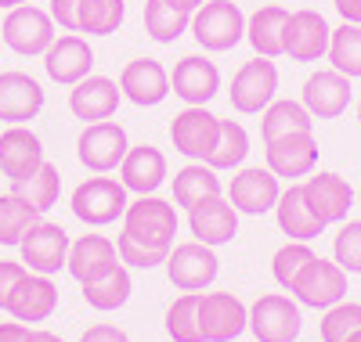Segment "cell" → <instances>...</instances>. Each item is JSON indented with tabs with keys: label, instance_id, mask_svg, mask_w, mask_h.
<instances>
[{
	"label": "cell",
	"instance_id": "12",
	"mask_svg": "<svg viewBox=\"0 0 361 342\" xmlns=\"http://www.w3.org/2000/svg\"><path fill=\"white\" fill-rule=\"evenodd\" d=\"M293 296L300 306H311V310H329L336 306L340 299H347V270L336 260H322L314 256L304 274L296 277Z\"/></svg>",
	"mask_w": 361,
	"mask_h": 342
},
{
	"label": "cell",
	"instance_id": "35",
	"mask_svg": "<svg viewBox=\"0 0 361 342\" xmlns=\"http://www.w3.org/2000/svg\"><path fill=\"white\" fill-rule=\"evenodd\" d=\"M192 15L180 11L166 0H145V33L152 37L156 44H173L188 33Z\"/></svg>",
	"mask_w": 361,
	"mask_h": 342
},
{
	"label": "cell",
	"instance_id": "43",
	"mask_svg": "<svg viewBox=\"0 0 361 342\" xmlns=\"http://www.w3.org/2000/svg\"><path fill=\"white\" fill-rule=\"evenodd\" d=\"M116 253H119V263H123V267L152 270V267L166 263L170 248H148V245H141V241H134L130 234H123V231H119V238H116Z\"/></svg>",
	"mask_w": 361,
	"mask_h": 342
},
{
	"label": "cell",
	"instance_id": "32",
	"mask_svg": "<svg viewBox=\"0 0 361 342\" xmlns=\"http://www.w3.org/2000/svg\"><path fill=\"white\" fill-rule=\"evenodd\" d=\"M134 292V281H130V270L119 263L116 270H109L105 277H98V281H87L83 285V299L90 310H98V314H112V310H119Z\"/></svg>",
	"mask_w": 361,
	"mask_h": 342
},
{
	"label": "cell",
	"instance_id": "45",
	"mask_svg": "<svg viewBox=\"0 0 361 342\" xmlns=\"http://www.w3.org/2000/svg\"><path fill=\"white\" fill-rule=\"evenodd\" d=\"M25 277V263H15V260H0V310H8L18 281Z\"/></svg>",
	"mask_w": 361,
	"mask_h": 342
},
{
	"label": "cell",
	"instance_id": "36",
	"mask_svg": "<svg viewBox=\"0 0 361 342\" xmlns=\"http://www.w3.org/2000/svg\"><path fill=\"white\" fill-rule=\"evenodd\" d=\"M127 18V0H80V33L112 37Z\"/></svg>",
	"mask_w": 361,
	"mask_h": 342
},
{
	"label": "cell",
	"instance_id": "46",
	"mask_svg": "<svg viewBox=\"0 0 361 342\" xmlns=\"http://www.w3.org/2000/svg\"><path fill=\"white\" fill-rule=\"evenodd\" d=\"M80 342H130V335L123 328H116V324H90Z\"/></svg>",
	"mask_w": 361,
	"mask_h": 342
},
{
	"label": "cell",
	"instance_id": "54",
	"mask_svg": "<svg viewBox=\"0 0 361 342\" xmlns=\"http://www.w3.org/2000/svg\"><path fill=\"white\" fill-rule=\"evenodd\" d=\"M357 205H361V191H357Z\"/></svg>",
	"mask_w": 361,
	"mask_h": 342
},
{
	"label": "cell",
	"instance_id": "55",
	"mask_svg": "<svg viewBox=\"0 0 361 342\" xmlns=\"http://www.w3.org/2000/svg\"><path fill=\"white\" fill-rule=\"evenodd\" d=\"M0 47H4V40H0Z\"/></svg>",
	"mask_w": 361,
	"mask_h": 342
},
{
	"label": "cell",
	"instance_id": "52",
	"mask_svg": "<svg viewBox=\"0 0 361 342\" xmlns=\"http://www.w3.org/2000/svg\"><path fill=\"white\" fill-rule=\"evenodd\" d=\"M343 342H361V331H354L350 338H343Z\"/></svg>",
	"mask_w": 361,
	"mask_h": 342
},
{
	"label": "cell",
	"instance_id": "37",
	"mask_svg": "<svg viewBox=\"0 0 361 342\" xmlns=\"http://www.w3.org/2000/svg\"><path fill=\"white\" fill-rule=\"evenodd\" d=\"M329 61H333V69L350 76V80H361V25L354 22H343L340 29H333V37H329Z\"/></svg>",
	"mask_w": 361,
	"mask_h": 342
},
{
	"label": "cell",
	"instance_id": "27",
	"mask_svg": "<svg viewBox=\"0 0 361 342\" xmlns=\"http://www.w3.org/2000/svg\"><path fill=\"white\" fill-rule=\"evenodd\" d=\"M119 267V253H116V241H109L105 234H80L73 245H69V260H66V270L76 277L80 285L87 281H98L109 270Z\"/></svg>",
	"mask_w": 361,
	"mask_h": 342
},
{
	"label": "cell",
	"instance_id": "42",
	"mask_svg": "<svg viewBox=\"0 0 361 342\" xmlns=\"http://www.w3.org/2000/svg\"><path fill=\"white\" fill-rule=\"evenodd\" d=\"M333 260L347 274H361V220H343L333 238Z\"/></svg>",
	"mask_w": 361,
	"mask_h": 342
},
{
	"label": "cell",
	"instance_id": "51",
	"mask_svg": "<svg viewBox=\"0 0 361 342\" xmlns=\"http://www.w3.org/2000/svg\"><path fill=\"white\" fill-rule=\"evenodd\" d=\"M18 4H25V0H0V8H4V11H11V8H18Z\"/></svg>",
	"mask_w": 361,
	"mask_h": 342
},
{
	"label": "cell",
	"instance_id": "53",
	"mask_svg": "<svg viewBox=\"0 0 361 342\" xmlns=\"http://www.w3.org/2000/svg\"><path fill=\"white\" fill-rule=\"evenodd\" d=\"M357 122H361V101H357Z\"/></svg>",
	"mask_w": 361,
	"mask_h": 342
},
{
	"label": "cell",
	"instance_id": "8",
	"mask_svg": "<svg viewBox=\"0 0 361 342\" xmlns=\"http://www.w3.org/2000/svg\"><path fill=\"white\" fill-rule=\"evenodd\" d=\"M217 274H221L217 253L209 245L195 241V238L173 245L170 256H166V277L180 292H202V289H209L217 281Z\"/></svg>",
	"mask_w": 361,
	"mask_h": 342
},
{
	"label": "cell",
	"instance_id": "33",
	"mask_svg": "<svg viewBox=\"0 0 361 342\" xmlns=\"http://www.w3.org/2000/svg\"><path fill=\"white\" fill-rule=\"evenodd\" d=\"M250 155V134L238 119H221V134H217V144L214 151L206 155V166L209 170H238Z\"/></svg>",
	"mask_w": 361,
	"mask_h": 342
},
{
	"label": "cell",
	"instance_id": "3",
	"mask_svg": "<svg viewBox=\"0 0 361 342\" xmlns=\"http://www.w3.org/2000/svg\"><path fill=\"white\" fill-rule=\"evenodd\" d=\"M123 234H130L148 248H173L177 205L159 195H137L123 213Z\"/></svg>",
	"mask_w": 361,
	"mask_h": 342
},
{
	"label": "cell",
	"instance_id": "50",
	"mask_svg": "<svg viewBox=\"0 0 361 342\" xmlns=\"http://www.w3.org/2000/svg\"><path fill=\"white\" fill-rule=\"evenodd\" d=\"M166 4H173V8H180V11L192 15V11H199V8L206 4V0H166Z\"/></svg>",
	"mask_w": 361,
	"mask_h": 342
},
{
	"label": "cell",
	"instance_id": "28",
	"mask_svg": "<svg viewBox=\"0 0 361 342\" xmlns=\"http://www.w3.org/2000/svg\"><path fill=\"white\" fill-rule=\"evenodd\" d=\"M275 220H279L282 234H289V241H314L318 234H325V224L318 220L314 209L307 205L304 188H300V184H289V188L279 195Z\"/></svg>",
	"mask_w": 361,
	"mask_h": 342
},
{
	"label": "cell",
	"instance_id": "5",
	"mask_svg": "<svg viewBox=\"0 0 361 342\" xmlns=\"http://www.w3.org/2000/svg\"><path fill=\"white\" fill-rule=\"evenodd\" d=\"M130 151L127 130L116 119H102V122H87L76 137V159L90 170V173H112L119 170L123 155Z\"/></svg>",
	"mask_w": 361,
	"mask_h": 342
},
{
	"label": "cell",
	"instance_id": "22",
	"mask_svg": "<svg viewBox=\"0 0 361 342\" xmlns=\"http://www.w3.org/2000/svg\"><path fill=\"white\" fill-rule=\"evenodd\" d=\"M119 101H123V90H119L116 80L109 76H83L80 83H73L69 90V112L83 122H102V119H112Z\"/></svg>",
	"mask_w": 361,
	"mask_h": 342
},
{
	"label": "cell",
	"instance_id": "19",
	"mask_svg": "<svg viewBox=\"0 0 361 342\" xmlns=\"http://www.w3.org/2000/svg\"><path fill=\"white\" fill-rule=\"evenodd\" d=\"M40 58H44V72L54 83H62V87L80 83L83 76H90V69H94V47H90L83 37H76V33L54 37L51 47Z\"/></svg>",
	"mask_w": 361,
	"mask_h": 342
},
{
	"label": "cell",
	"instance_id": "6",
	"mask_svg": "<svg viewBox=\"0 0 361 342\" xmlns=\"http://www.w3.org/2000/svg\"><path fill=\"white\" fill-rule=\"evenodd\" d=\"M250 331L257 342H296L304 331L300 303L282 292H267L250 306Z\"/></svg>",
	"mask_w": 361,
	"mask_h": 342
},
{
	"label": "cell",
	"instance_id": "13",
	"mask_svg": "<svg viewBox=\"0 0 361 342\" xmlns=\"http://www.w3.org/2000/svg\"><path fill=\"white\" fill-rule=\"evenodd\" d=\"M329 37H333V29H329L325 15L311 11V8H300V11H289V18H286L282 47H286L289 61L311 65V61H322L329 54Z\"/></svg>",
	"mask_w": 361,
	"mask_h": 342
},
{
	"label": "cell",
	"instance_id": "39",
	"mask_svg": "<svg viewBox=\"0 0 361 342\" xmlns=\"http://www.w3.org/2000/svg\"><path fill=\"white\" fill-rule=\"evenodd\" d=\"M166 335L173 342H202V335H199V292H185L166 306Z\"/></svg>",
	"mask_w": 361,
	"mask_h": 342
},
{
	"label": "cell",
	"instance_id": "14",
	"mask_svg": "<svg viewBox=\"0 0 361 342\" xmlns=\"http://www.w3.org/2000/svg\"><path fill=\"white\" fill-rule=\"evenodd\" d=\"M282 188H279V177L271 173L267 166H243L231 177V188H228V202L238 209V216H264L275 209Z\"/></svg>",
	"mask_w": 361,
	"mask_h": 342
},
{
	"label": "cell",
	"instance_id": "10",
	"mask_svg": "<svg viewBox=\"0 0 361 342\" xmlns=\"http://www.w3.org/2000/svg\"><path fill=\"white\" fill-rule=\"evenodd\" d=\"M217 134H221V115H214L206 105H185L170 122L173 151H180L192 163H206V155L217 144Z\"/></svg>",
	"mask_w": 361,
	"mask_h": 342
},
{
	"label": "cell",
	"instance_id": "18",
	"mask_svg": "<svg viewBox=\"0 0 361 342\" xmlns=\"http://www.w3.org/2000/svg\"><path fill=\"white\" fill-rule=\"evenodd\" d=\"M47 163L44 155V141L25 127V122H15L0 134V177L8 180H25L33 177L40 166Z\"/></svg>",
	"mask_w": 361,
	"mask_h": 342
},
{
	"label": "cell",
	"instance_id": "29",
	"mask_svg": "<svg viewBox=\"0 0 361 342\" xmlns=\"http://www.w3.org/2000/svg\"><path fill=\"white\" fill-rule=\"evenodd\" d=\"M286 18H289V8H282V4H260L246 18V40L260 58H282L286 54V47H282Z\"/></svg>",
	"mask_w": 361,
	"mask_h": 342
},
{
	"label": "cell",
	"instance_id": "7",
	"mask_svg": "<svg viewBox=\"0 0 361 342\" xmlns=\"http://www.w3.org/2000/svg\"><path fill=\"white\" fill-rule=\"evenodd\" d=\"M69 231L62 224H54V220H40L25 231V238L18 241V253H22V263L25 270H33V274H58V270H66V260H69Z\"/></svg>",
	"mask_w": 361,
	"mask_h": 342
},
{
	"label": "cell",
	"instance_id": "44",
	"mask_svg": "<svg viewBox=\"0 0 361 342\" xmlns=\"http://www.w3.org/2000/svg\"><path fill=\"white\" fill-rule=\"evenodd\" d=\"M47 15L54 18L58 29L80 33V0H47Z\"/></svg>",
	"mask_w": 361,
	"mask_h": 342
},
{
	"label": "cell",
	"instance_id": "16",
	"mask_svg": "<svg viewBox=\"0 0 361 342\" xmlns=\"http://www.w3.org/2000/svg\"><path fill=\"white\" fill-rule=\"evenodd\" d=\"M354 98L350 76L336 72V69H318L304 80V90H300V101L314 119H340L347 112Z\"/></svg>",
	"mask_w": 361,
	"mask_h": 342
},
{
	"label": "cell",
	"instance_id": "30",
	"mask_svg": "<svg viewBox=\"0 0 361 342\" xmlns=\"http://www.w3.org/2000/svg\"><path fill=\"white\" fill-rule=\"evenodd\" d=\"M289 134H314V115L304 108V101L275 98L260 112V137L267 144V141H279Z\"/></svg>",
	"mask_w": 361,
	"mask_h": 342
},
{
	"label": "cell",
	"instance_id": "23",
	"mask_svg": "<svg viewBox=\"0 0 361 342\" xmlns=\"http://www.w3.org/2000/svg\"><path fill=\"white\" fill-rule=\"evenodd\" d=\"M264 155H267V170L275 177H286V180L311 177L318 166V141L314 134H289L279 141H267Z\"/></svg>",
	"mask_w": 361,
	"mask_h": 342
},
{
	"label": "cell",
	"instance_id": "47",
	"mask_svg": "<svg viewBox=\"0 0 361 342\" xmlns=\"http://www.w3.org/2000/svg\"><path fill=\"white\" fill-rule=\"evenodd\" d=\"M29 335H33V328L22 324V321H4L0 324V342H29Z\"/></svg>",
	"mask_w": 361,
	"mask_h": 342
},
{
	"label": "cell",
	"instance_id": "2",
	"mask_svg": "<svg viewBox=\"0 0 361 342\" xmlns=\"http://www.w3.org/2000/svg\"><path fill=\"white\" fill-rule=\"evenodd\" d=\"M188 33L202 51H231L246 40V15L235 0H206L199 11H192Z\"/></svg>",
	"mask_w": 361,
	"mask_h": 342
},
{
	"label": "cell",
	"instance_id": "31",
	"mask_svg": "<svg viewBox=\"0 0 361 342\" xmlns=\"http://www.w3.org/2000/svg\"><path fill=\"white\" fill-rule=\"evenodd\" d=\"M217 195H224L221 177L206 163H188L173 173V202L180 209H192V205H199L206 198H217Z\"/></svg>",
	"mask_w": 361,
	"mask_h": 342
},
{
	"label": "cell",
	"instance_id": "26",
	"mask_svg": "<svg viewBox=\"0 0 361 342\" xmlns=\"http://www.w3.org/2000/svg\"><path fill=\"white\" fill-rule=\"evenodd\" d=\"M58 310V285L51 281L47 274H33V270H25V277L18 281L11 303H8V314L22 324H40L47 321L51 314Z\"/></svg>",
	"mask_w": 361,
	"mask_h": 342
},
{
	"label": "cell",
	"instance_id": "21",
	"mask_svg": "<svg viewBox=\"0 0 361 342\" xmlns=\"http://www.w3.org/2000/svg\"><path fill=\"white\" fill-rule=\"evenodd\" d=\"M300 188H304L307 205L314 209V216L325 227L347 220V213L354 205V191H350V184L340 173H311Z\"/></svg>",
	"mask_w": 361,
	"mask_h": 342
},
{
	"label": "cell",
	"instance_id": "40",
	"mask_svg": "<svg viewBox=\"0 0 361 342\" xmlns=\"http://www.w3.org/2000/svg\"><path fill=\"white\" fill-rule=\"evenodd\" d=\"M314 260V248L307 245V241H286L275 256H271V274H275V281L286 289V292H293V285H296V277L304 274V267Z\"/></svg>",
	"mask_w": 361,
	"mask_h": 342
},
{
	"label": "cell",
	"instance_id": "4",
	"mask_svg": "<svg viewBox=\"0 0 361 342\" xmlns=\"http://www.w3.org/2000/svg\"><path fill=\"white\" fill-rule=\"evenodd\" d=\"M279 94V65L275 58H253V61H243L238 72L231 76V108L243 112V115H260Z\"/></svg>",
	"mask_w": 361,
	"mask_h": 342
},
{
	"label": "cell",
	"instance_id": "49",
	"mask_svg": "<svg viewBox=\"0 0 361 342\" xmlns=\"http://www.w3.org/2000/svg\"><path fill=\"white\" fill-rule=\"evenodd\" d=\"M29 342H66V338H62V335H54V331H47V328H33Z\"/></svg>",
	"mask_w": 361,
	"mask_h": 342
},
{
	"label": "cell",
	"instance_id": "9",
	"mask_svg": "<svg viewBox=\"0 0 361 342\" xmlns=\"http://www.w3.org/2000/svg\"><path fill=\"white\" fill-rule=\"evenodd\" d=\"M250 328V306L231 292H199L202 342H235Z\"/></svg>",
	"mask_w": 361,
	"mask_h": 342
},
{
	"label": "cell",
	"instance_id": "41",
	"mask_svg": "<svg viewBox=\"0 0 361 342\" xmlns=\"http://www.w3.org/2000/svg\"><path fill=\"white\" fill-rule=\"evenodd\" d=\"M318 331H322V342H343L354 331H361V303L340 299L336 306H329Z\"/></svg>",
	"mask_w": 361,
	"mask_h": 342
},
{
	"label": "cell",
	"instance_id": "11",
	"mask_svg": "<svg viewBox=\"0 0 361 342\" xmlns=\"http://www.w3.org/2000/svg\"><path fill=\"white\" fill-rule=\"evenodd\" d=\"M0 40L22 58H37L51 47L54 40V18L33 4H18L8 11L4 25H0Z\"/></svg>",
	"mask_w": 361,
	"mask_h": 342
},
{
	"label": "cell",
	"instance_id": "48",
	"mask_svg": "<svg viewBox=\"0 0 361 342\" xmlns=\"http://www.w3.org/2000/svg\"><path fill=\"white\" fill-rule=\"evenodd\" d=\"M333 8L340 11V18H343V22L361 25V0H333Z\"/></svg>",
	"mask_w": 361,
	"mask_h": 342
},
{
	"label": "cell",
	"instance_id": "34",
	"mask_svg": "<svg viewBox=\"0 0 361 342\" xmlns=\"http://www.w3.org/2000/svg\"><path fill=\"white\" fill-rule=\"evenodd\" d=\"M11 191L18 198H25L29 205H33L40 216L47 209L58 205V195H62V173H58L54 163H44L33 177H25V180H11Z\"/></svg>",
	"mask_w": 361,
	"mask_h": 342
},
{
	"label": "cell",
	"instance_id": "20",
	"mask_svg": "<svg viewBox=\"0 0 361 342\" xmlns=\"http://www.w3.org/2000/svg\"><path fill=\"white\" fill-rule=\"evenodd\" d=\"M44 112V87L22 69L0 72V122H29Z\"/></svg>",
	"mask_w": 361,
	"mask_h": 342
},
{
	"label": "cell",
	"instance_id": "24",
	"mask_svg": "<svg viewBox=\"0 0 361 342\" xmlns=\"http://www.w3.org/2000/svg\"><path fill=\"white\" fill-rule=\"evenodd\" d=\"M166 177V155L156 144H130V151L119 163V184L134 195H156Z\"/></svg>",
	"mask_w": 361,
	"mask_h": 342
},
{
	"label": "cell",
	"instance_id": "1",
	"mask_svg": "<svg viewBox=\"0 0 361 342\" xmlns=\"http://www.w3.org/2000/svg\"><path fill=\"white\" fill-rule=\"evenodd\" d=\"M127 205H130L127 188L116 177H105V173H94V177L80 180L73 188V198H69L73 216L83 220L87 227H109L116 220H123Z\"/></svg>",
	"mask_w": 361,
	"mask_h": 342
},
{
	"label": "cell",
	"instance_id": "17",
	"mask_svg": "<svg viewBox=\"0 0 361 342\" xmlns=\"http://www.w3.org/2000/svg\"><path fill=\"white\" fill-rule=\"evenodd\" d=\"M119 90H123V98L137 108H156L170 98V72L159 65L156 58H134L123 65L119 72Z\"/></svg>",
	"mask_w": 361,
	"mask_h": 342
},
{
	"label": "cell",
	"instance_id": "38",
	"mask_svg": "<svg viewBox=\"0 0 361 342\" xmlns=\"http://www.w3.org/2000/svg\"><path fill=\"white\" fill-rule=\"evenodd\" d=\"M40 220V213L29 205L25 198L11 195H0V245H11L18 248V241L25 238V231Z\"/></svg>",
	"mask_w": 361,
	"mask_h": 342
},
{
	"label": "cell",
	"instance_id": "15",
	"mask_svg": "<svg viewBox=\"0 0 361 342\" xmlns=\"http://www.w3.org/2000/svg\"><path fill=\"white\" fill-rule=\"evenodd\" d=\"M170 94L185 105H209L221 94V69L202 54H185L170 72Z\"/></svg>",
	"mask_w": 361,
	"mask_h": 342
},
{
	"label": "cell",
	"instance_id": "25",
	"mask_svg": "<svg viewBox=\"0 0 361 342\" xmlns=\"http://www.w3.org/2000/svg\"><path fill=\"white\" fill-rule=\"evenodd\" d=\"M188 227H192V238L202 241V245H209V248L228 245L238 234V209L224 195L206 198V202H199V205L188 209Z\"/></svg>",
	"mask_w": 361,
	"mask_h": 342
}]
</instances>
